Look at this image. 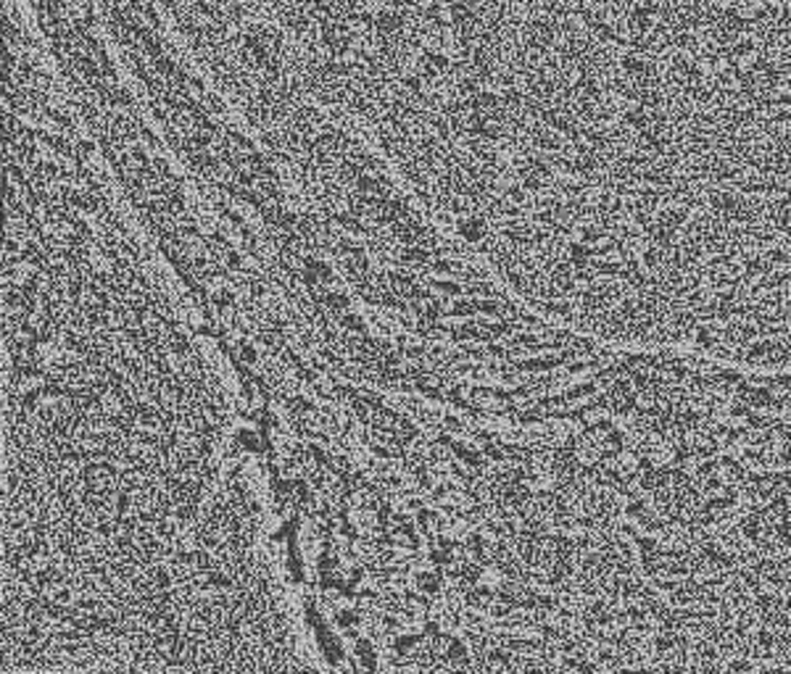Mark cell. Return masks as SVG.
I'll use <instances>...</instances> for the list:
<instances>
[{"mask_svg": "<svg viewBox=\"0 0 791 674\" xmlns=\"http://www.w3.org/2000/svg\"><path fill=\"white\" fill-rule=\"evenodd\" d=\"M435 287H438L441 293H449V296H459V293H462V287L454 282H435Z\"/></svg>", "mask_w": 791, "mask_h": 674, "instance_id": "obj_4", "label": "cell"}, {"mask_svg": "<svg viewBox=\"0 0 791 674\" xmlns=\"http://www.w3.org/2000/svg\"><path fill=\"white\" fill-rule=\"evenodd\" d=\"M356 653H359V659H361V661H364V664H367V666H372V664H375V653H372V645H370V643H364V640H361V643H359V651H356Z\"/></svg>", "mask_w": 791, "mask_h": 674, "instance_id": "obj_3", "label": "cell"}, {"mask_svg": "<svg viewBox=\"0 0 791 674\" xmlns=\"http://www.w3.org/2000/svg\"><path fill=\"white\" fill-rule=\"evenodd\" d=\"M340 324H343V327H348V330H356V332L364 330V324H361L356 316H343V319H340Z\"/></svg>", "mask_w": 791, "mask_h": 674, "instance_id": "obj_5", "label": "cell"}, {"mask_svg": "<svg viewBox=\"0 0 791 674\" xmlns=\"http://www.w3.org/2000/svg\"><path fill=\"white\" fill-rule=\"evenodd\" d=\"M438 588H441V577L438 574H432V572H420L417 574V590L420 592L432 595V592H438Z\"/></svg>", "mask_w": 791, "mask_h": 674, "instance_id": "obj_1", "label": "cell"}, {"mask_svg": "<svg viewBox=\"0 0 791 674\" xmlns=\"http://www.w3.org/2000/svg\"><path fill=\"white\" fill-rule=\"evenodd\" d=\"M340 625H354L356 622V611H340Z\"/></svg>", "mask_w": 791, "mask_h": 674, "instance_id": "obj_7", "label": "cell"}, {"mask_svg": "<svg viewBox=\"0 0 791 674\" xmlns=\"http://www.w3.org/2000/svg\"><path fill=\"white\" fill-rule=\"evenodd\" d=\"M420 524H422V530H425V533H435V530H438V516H435V514H432V511H422L420 514Z\"/></svg>", "mask_w": 791, "mask_h": 674, "instance_id": "obj_2", "label": "cell"}, {"mask_svg": "<svg viewBox=\"0 0 791 674\" xmlns=\"http://www.w3.org/2000/svg\"><path fill=\"white\" fill-rule=\"evenodd\" d=\"M240 443H246V448H256L259 445V440L253 438L251 432H240Z\"/></svg>", "mask_w": 791, "mask_h": 674, "instance_id": "obj_6", "label": "cell"}, {"mask_svg": "<svg viewBox=\"0 0 791 674\" xmlns=\"http://www.w3.org/2000/svg\"><path fill=\"white\" fill-rule=\"evenodd\" d=\"M240 355H243V358H246L248 364H253V361H256V351H253L251 345H243V351H240Z\"/></svg>", "mask_w": 791, "mask_h": 674, "instance_id": "obj_8", "label": "cell"}]
</instances>
